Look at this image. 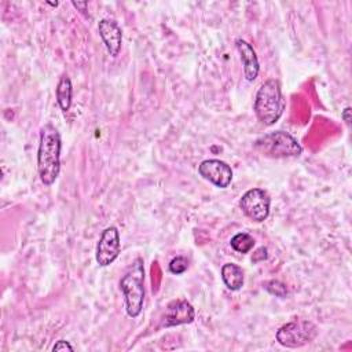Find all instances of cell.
<instances>
[{
  "instance_id": "obj_1",
  "label": "cell",
  "mask_w": 352,
  "mask_h": 352,
  "mask_svg": "<svg viewBox=\"0 0 352 352\" xmlns=\"http://www.w3.org/2000/svg\"><path fill=\"white\" fill-rule=\"evenodd\" d=\"M37 170L40 180L45 186H51L59 176L60 170V135L58 129L45 124L40 129V140L37 150Z\"/></svg>"
},
{
  "instance_id": "obj_2",
  "label": "cell",
  "mask_w": 352,
  "mask_h": 352,
  "mask_svg": "<svg viewBox=\"0 0 352 352\" xmlns=\"http://www.w3.org/2000/svg\"><path fill=\"white\" fill-rule=\"evenodd\" d=\"M286 102L282 95L280 84L275 78H270L261 84L254 99V113L257 120L265 125H274L283 114Z\"/></svg>"
},
{
  "instance_id": "obj_3",
  "label": "cell",
  "mask_w": 352,
  "mask_h": 352,
  "mask_svg": "<svg viewBox=\"0 0 352 352\" xmlns=\"http://www.w3.org/2000/svg\"><path fill=\"white\" fill-rule=\"evenodd\" d=\"M120 289L125 297V309L128 316L138 318L144 302V267L140 257L126 268L120 279Z\"/></svg>"
},
{
  "instance_id": "obj_4",
  "label": "cell",
  "mask_w": 352,
  "mask_h": 352,
  "mask_svg": "<svg viewBox=\"0 0 352 352\" xmlns=\"http://www.w3.org/2000/svg\"><path fill=\"white\" fill-rule=\"evenodd\" d=\"M253 146L261 155L270 158H290L298 157L302 153L297 139L285 131L267 133L258 138Z\"/></svg>"
},
{
  "instance_id": "obj_5",
  "label": "cell",
  "mask_w": 352,
  "mask_h": 352,
  "mask_svg": "<svg viewBox=\"0 0 352 352\" xmlns=\"http://www.w3.org/2000/svg\"><path fill=\"white\" fill-rule=\"evenodd\" d=\"M318 334L316 326L309 320H293L276 331V341L286 348H298L311 342Z\"/></svg>"
},
{
  "instance_id": "obj_6",
  "label": "cell",
  "mask_w": 352,
  "mask_h": 352,
  "mask_svg": "<svg viewBox=\"0 0 352 352\" xmlns=\"http://www.w3.org/2000/svg\"><path fill=\"white\" fill-rule=\"evenodd\" d=\"M270 205H271L270 195L261 188L248 190L239 201V206L245 213V216H248L252 221H256V223H261L268 217Z\"/></svg>"
},
{
  "instance_id": "obj_7",
  "label": "cell",
  "mask_w": 352,
  "mask_h": 352,
  "mask_svg": "<svg viewBox=\"0 0 352 352\" xmlns=\"http://www.w3.org/2000/svg\"><path fill=\"white\" fill-rule=\"evenodd\" d=\"M121 242H120V232L114 226H110L103 230L99 242L96 245V263L100 267L110 265L120 254Z\"/></svg>"
},
{
  "instance_id": "obj_8",
  "label": "cell",
  "mask_w": 352,
  "mask_h": 352,
  "mask_svg": "<svg viewBox=\"0 0 352 352\" xmlns=\"http://www.w3.org/2000/svg\"><path fill=\"white\" fill-rule=\"evenodd\" d=\"M199 175L219 188H227L232 182L231 166L221 160H205L198 166Z\"/></svg>"
},
{
  "instance_id": "obj_9",
  "label": "cell",
  "mask_w": 352,
  "mask_h": 352,
  "mask_svg": "<svg viewBox=\"0 0 352 352\" xmlns=\"http://www.w3.org/2000/svg\"><path fill=\"white\" fill-rule=\"evenodd\" d=\"M195 318V311L187 300H173L168 304L162 324L165 327L191 323Z\"/></svg>"
},
{
  "instance_id": "obj_10",
  "label": "cell",
  "mask_w": 352,
  "mask_h": 352,
  "mask_svg": "<svg viewBox=\"0 0 352 352\" xmlns=\"http://www.w3.org/2000/svg\"><path fill=\"white\" fill-rule=\"evenodd\" d=\"M99 34L111 56H117L122 44L121 28L113 19H100L98 23Z\"/></svg>"
},
{
  "instance_id": "obj_11",
  "label": "cell",
  "mask_w": 352,
  "mask_h": 352,
  "mask_svg": "<svg viewBox=\"0 0 352 352\" xmlns=\"http://www.w3.org/2000/svg\"><path fill=\"white\" fill-rule=\"evenodd\" d=\"M235 45H236V50L239 51L241 60L243 63V72H245L246 80L254 81L257 78L258 70H260V65H258V59H257L254 48L243 38H236Z\"/></svg>"
},
{
  "instance_id": "obj_12",
  "label": "cell",
  "mask_w": 352,
  "mask_h": 352,
  "mask_svg": "<svg viewBox=\"0 0 352 352\" xmlns=\"http://www.w3.org/2000/svg\"><path fill=\"white\" fill-rule=\"evenodd\" d=\"M221 279L230 290H239L243 286V271L238 264L227 263L221 267Z\"/></svg>"
},
{
  "instance_id": "obj_13",
  "label": "cell",
  "mask_w": 352,
  "mask_h": 352,
  "mask_svg": "<svg viewBox=\"0 0 352 352\" xmlns=\"http://www.w3.org/2000/svg\"><path fill=\"white\" fill-rule=\"evenodd\" d=\"M56 102L59 104V107L62 109V111H69L70 106H72V95H73V89H72V81L67 76H62L59 78V82L56 85Z\"/></svg>"
},
{
  "instance_id": "obj_14",
  "label": "cell",
  "mask_w": 352,
  "mask_h": 352,
  "mask_svg": "<svg viewBox=\"0 0 352 352\" xmlns=\"http://www.w3.org/2000/svg\"><path fill=\"white\" fill-rule=\"evenodd\" d=\"M230 245L238 253H249L254 246V239L246 232H238L231 238Z\"/></svg>"
},
{
  "instance_id": "obj_15",
  "label": "cell",
  "mask_w": 352,
  "mask_h": 352,
  "mask_svg": "<svg viewBox=\"0 0 352 352\" xmlns=\"http://www.w3.org/2000/svg\"><path fill=\"white\" fill-rule=\"evenodd\" d=\"M264 289H265L270 294L276 296V297H280V298L286 297V294H287L286 286H285L282 282L275 280V279L265 282V283H264Z\"/></svg>"
},
{
  "instance_id": "obj_16",
  "label": "cell",
  "mask_w": 352,
  "mask_h": 352,
  "mask_svg": "<svg viewBox=\"0 0 352 352\" xmlns=\"http://www.w3.org/2000/svg\"><path fill=\"white\" fill-rule=\"evenodd\" d=\"M187 268H188V261L183 256H177V257L172 258L169 263V271L176 275L183 274Z\"/></svg>"
},
{
  "instance_id": "obj_17",
  "label": "cell",
  "mask_w": 352,
  "mask_h": 352,
  "mask_svg": "<svg viewBox=\"0 0 352 352\" xmlns=\"http://www.w3.org/2000/svg\"><path fill=\"white\" fill-rule=\"evenodd\" d=\"M52 351H73V346L65 341V340H59L55 342V345L52 346Z\"/></svg>"
},
{
  "instance_id": "obj_18",
  "label": "cell",
  "mask_w": 352,
  "mask_h": 352,
  "mask_svg": "<svg viewBox=\"0 0 352 352\" xmlns=\"http://www.w3.org/2000/svg\"><path fill=\"white\" fill-rule=\"evenodd\" d=\"M267 258V249L265 248H260L256 250V253L253 254V261L257 263V261H261V260H265Z\"/></svg>"
},
{
  "instance_id": "obj_19",
  "label": "cell",
  "mask_w": 352,
  "mask_h": 352,
  "mask_svg": "<svg viewBox=\"0 0 352 352\" xmlns=\"http://www.w3.org/2000/svg\"><path fill=\"white\" fill-rule=\"evenodd\" d=\"M341 116H342V118H344L345 124H346V125H349V124H351V107H345Z\"/></svg>"
},
{
  "instance_id": "obj_20",
  "label": "cell",
  "mask_w": 352,
  "mask_h": 352,
  "mask_svg": "<svg viewBox=\"0 0 352 352\" xmlns=\"http://www.w3.org/2000/svg\"><path fill=\"white\" fill-rule=\"evenodd\" d=\"M72 4H73L77 10L82 11V12H84V11H87V7H88V3H87V1H81V3H80V1H73Z\"/></svg>"
}]
</instances>
